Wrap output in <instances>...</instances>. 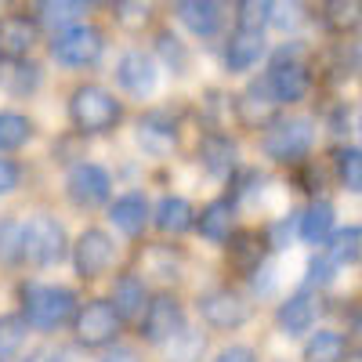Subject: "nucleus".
Returning <instances> with one entry per match:
<instances>
[{"instance_id":"30","label":"nucleus","mask_w":362,"mask_h":362,"mask_svg":"<svg viewBox=\"0 0 362 362\" xmlns=\"http://www.w3.org/2000/svg\"><path fill=\"white\" fill-rule=\"evenodd\" d=\"M4 69V76H0V90L11 98H25V95H33V90L40 87V66L33 62H0Z\"/></svg>"},{"instance_id":"46","label":"nucleus","mask_w":362,"mask_h":362,"mask_svg":"<svg viewBox=\"0 0 362 362\" xmlns=\"http://www.w3.org/2000/svg\"><path fill=\"white\" fill-rule=\"evenodd\" d=\"M344 362H362V348H358V351H348V358H344Z\"/></svg>"},{"instance_id":"11","label":"nucleus","mask_w":362,"mask_h":362,"mask_svg":"<svg viewBox=\"0 0 362 362\" xmlns=\"http://www.w3.org/2000/svg\"><path fill=\"white\" fill-rule=\"evenodd\" d=\"M196 312H199V319H203L206 326H214V329H239V326L250 319L247 297L235 293V290H228V286L199 293Z\"/></svg>"},{"instance_id":"42","label":"nucleus","mask_w":362,"mask_h":362,"mask_svg":"<svg viewBox=\"0 0 362 362\" xmlns=\"http://www.w3.org/2000/svg\"><path fill=\"white\" fill-rule=\"evenodd\" d=\"M214 362H257V351L250 344H228L214 355Z\"/></svg>"},{"instance_id":"19","label":"nucleus","mask_w":362,"mask_h":362,"mask_svg":"<svg viewBox=\"0 0 362 362\" xmlns=\"http://www.w3.org/2000/svg\"><path fill=\"white\" fill-rule=\"evenodd\" d=\"M109 221L119 235L138 239L148 225H153V206H148V199L141 192H124L109 203Z\"/></svg>"},{"instance_id":"45","label":"nucleus","mask_w":362,"mask_h":362,"mask_svg":"<svg viewBox=\"0 0 362 362\" xmlns=\"http://www.w3.org/2000/svg\"><path fill=\"white\" fill-rule=\"evenodd\" d=\"M348 326H351V337L362 344V305H358V308H351V315H348Z\"/></svg>"},{"instance_id":"1","label":"nucleus","mask_w":362,"mask_h":362,"mask_svg":"<svg viewBox=\"0 0 362 362\" xmlns=\"http://www.w3.org/2000/svg\"><path fill=\"white\" fill-rule=\"evenodd\" d=\"M18 315L29 322V329L54 334L58 326H66L80 312V297L69 286L58 283H22L18 286Z\"/></svg>"},{"instance_id":"24","label":"nucleus","mask_w":362,"mask_h":362,"mask_svg":"<svg viewBox=\"0 0 362 362\" xmlns=\"http://www.w3.org/2000/svg\"><path fill=\"white\" fill-rule=\"evenodd\" d=\"M196 210H192V203L185 199V196H163L160 203H156V210H153V225H156V232H163V235H181V232H189V228H196Z\"/></svg>"},{"instance_id":"7","label":"nucleus","mask_w":362,"mask_h":362,"mask_svg":"<svg viewBox=\"0 0 362 362\" xmlns=\"http://www.w3.org/2000/svg\"><path fill=\"white\" fill-rule=\"evenodd\" d=\"M264 83L272 90V98L276 105H293L300 102L312 90V73L308 66L300 62V51L297 47H279L276 58H272V66L264 73Z\"/></svg>"},{"instance_id":"15","label":"nucleus","mask_w":362,"mask_h":362,"mask_svg":"<svg viewBox=\"0 0 362 362\" xmlns=\"http://www.w3.org/2000/svg\"><path fill=\"white\" fill-rule=\"evenodd\" d=\"M315 319H319V293L305 290V286H300L297 293H290L276 308V326H279V334H286V337L312 334Z\"/></svg>"},{"instance_id":"33","label":"nucleus","mask_w":362,"mask_h":362,"mask_svg":"<svg viewBox=\"0 0 362 362\" xmlns=\"http://www.w3.org/2000/svg\"><path fill=\"white\" fill-rule=\"evenodd\" d=\"M329 261L334 264H358L362 261V225H348L341 232H334V239H329V247H326Z\"/></svg>"},{"instance_id":"35","label":"nucleus","mask_w":362,"mask_h":362,"mask_svg":"<svg viewBox=\"0 0 362 362\" xmlns=\"http://www.w3.org/2000/svg\"><path fill=\"white\" fill-rule=\"evenodd\" d=\"M22 239H25V225H22V221L0 218V264H18V261H25Z\"/></svg>"},{"instance_id":"27","label":"nucleus","mask_w":362,"mask_h":362,"mask_svg":"<svg viewBox=\"0 0 362 362\" xmlns=\"http://www.w3.org/2000/svg\"><path fill=\"white\" fill-rule=\"evenodd\" d=\"M33 119L18 109H0V156L33 141Z\"/></svg>"},{"instance_id":"22","label":"nucleus","mask_w":362,"mask_h":362,"mask_svg":"<svg viewBox=\"0 0 362 362\" xmlns=\"http://www.w3.org/2000/svg\"><path fill=\"white\" fill-rule=\"evenodd\" d=\"M109 300L116 305V312L124 319H141L148 300H153V293H148V286H145V279L138 276V272H124V276L112 279V297Z\"/></svg>"},{"instance_id":"4","label":"nucleus","mask_w":362,"mask_h":362,"mask_svg":"<svg viewBox=\"0 0 362 362\" xmlns=\"http://www.w3.org/2000/svg\"><path fill=\"white\" fill-rule=\"evenodd\" d=\"M124 334V315L116 312V305L109 297H90L80 305L76 319H73V337L83 348H109Z\"/></svg>"},{"instance_id":"16","label":"nucleus","mask_w":362,"mask_h":362,"mask_svg":"<svg viewBox=\"0 0 362 362\" xmlns=\"http://www.w3.org/2000/svg\"><path fill=\"white\" fill-rule=\"evenodd\" d=\"M199 167L210 174V177H232L235 167H239V141L225 131H206L199 138Z\"/></svg>"},{"instance_id":"3","label":"nucleus","mask_w":362,"mask_h":362,"mask_svg":"<svg viewBox=\"0 0 362 362\" xmlns=\"http://www.w3.org/2000/svg\"><path fill=\"white\" fill-rule=\"evenodd\" d=\"M315 145V119L312 116H279L261 134V153L272 163H300Z\"/></svg>"},{"instance_id":"26","label":"nucleus","mask_w":362,"mask_h":362,"mask_svg":"<svg viewBox=\"0 0 362 362\" xmlns=\"http://www.w3.org/2000/svg\"><path fill=\"white\" fill-rule=\"evenodd\" d=\"M90 8L76 4V0H44V4L33 8V18L40 22V29H54V37H58V33H66V29L80 25V18Z\"/></svg>"},{"instance_id":"29","label":"nucleus","mask_w":362,"mask_h":362,"mask_svg":"<svg viewBox=\"0 0 362 362\" xmlns=\"http://www.w3.org/2000/svg\"><path fill=\"white\" fill-rule=\"evenodd\" d=\"M141 264H145V276H156L163 283H177L181 279V254L167 243H156V247H145L141 250Z\"/></svg>"},{"instance_id":"39","label":"nucleus","mask_w":362,"mask_h":362,"mask_svg":"<svg viewBox=\"0 0 362 362\" xmlns=\"http://www.w3.org/2000/svg\"><path fill=\"white\" fill-rule=\"evenodd\" d=\"M272 11H276V4H268V0H239L235 22L239 29H264L272 22Z\"/></svg>"},{"instance_id":"20","label":"nucleus","mask_w":362,"mask_h":362,"mask_svg":"<svg viewBox=\"0 0 362 362\" xmlns=\"http://www.w3.org/2000/svg\"><path fill=\"white\" fill-rule=\"evenodd\" d=\"M196 232L206 239V243L225 247L228 239L239 232V228H235V199H232V196L210 199V203L199 210V218H196Z\"/></svg>"},{"instance_id":"23","label":"nucleus","mask_w":362,"mask_h":362,"mask_svg":"<svg viewBox=\"0 0 362 362\" xmlns=\"http://www.w3.org/2000/svg\"><path fill=\"white\" fill-rule=\"evenodd\" d=\"M334 221H337L334 203L329 199H312L297 214V235L305 239V243L319 247V243H326V239H334Z\"/></svg>"},{"instance_id":"6","label":"nucleus","mask_w":362,"mask_h":362,"mask_svg":"<svg viewBox=\"0 0 362 362\" xmlns=\"http://www.w3.org/2000/svg\"><path fill=\"white\" fill-rule=\"evenodd\" d=\"M185 329L189 326H185V308H181V300L170 290L153 293L145 315L138 319V337L145 344H153V348H167L174 337L185 334Z\"/></svg>"},{"instance_id":"18","label":"nucleus","mask_w":362,"mask_h":362,"mask_svg":"<svg viewBox=\"0 0 362 362\" xmlns=\"http://www.w3.org/2000/svg\"><path fill=\"white\" fill-rule=\"evenodd\" d=\"M232 109H235V116H239V124H247V127H272L276 124V98H272V90H268V83H264V76L261 80H254L243 95H239L235 102H232Z\"/></svg>"},{"instance_id":"41","label":"nucleus","mask_w":362,"mask_h":362,"mask_svg":"<svg viewBox=\"0 0 362 362\" xmlns=\"http://www.w3.org/2000/svg\"><path fill=\"white\" fill-rule=\"evenodd\" d=\"M22 185V167L8 156H0V196H11Z\"/></svg>"},{"instance_id":"37","label":"nucleus","mask_w":362,"mask_h":362,"mask_svg":"<svg viewBox=\"0 0 362 362\" xmlns=\"http://www.w3.org/2000/svg\"><path fill=\"white\" fill-rule=\"evenodd\" d=\"M156 51H160V58L167 62V69H170L174 76H185V73H189V47L181 44L174 33L160 29V33H156Z\"/></svg>"},{"instance_id":"10","label":"nucleus","mask_w":362,"mask_h":362,"mask_svg":"<svg viewBox=\"0 0 362 362\" xmlns=\"http://www.w3.org/2000/svg\"><path fill=\"white\" fill-rule=\"evenodd\" d=\"M112 261H116L112 235L105 228H98V225H87L76 235V243H73V268H76V276L83 283H90V279L105 276V272L112 268Z\"/></svg>"},{"instance_id":"12","label":"nucleus","mask_w":362,"mask_h":362,"mask_svg":"<svg viewBox=\"0 0 362 362\" xmlns=\"http://www.w3.org/2000/svg\"><path fill=\"white\" fill-rule=\"evenodd\" d=\"M40 40V22L25 11L0 15V62H29Z\"/></svg>"},{"instance_id":"40","label":"nucleus","mask_w":362,"mask_h":362,"mask_svg":"<svg viewBox=\"0 0 362 362\" xmlns=\"http://www.w3.org/2000/svg\"><path fill=\"white\" fill-rule=\"evenodd\" d=\"M334 261H329V254H315L312 261H308V276H305V290H322V286H329L334 283Z\"/></svg>"},{"instance_id":"28","label":"nucleus","mask_w":362,"mask_h":362,"mask_svg":"<svg viewBox=\"0 0 362 362\" xmlns=\"http://www.w3.org/2000/svg\"><path fill=\"white\" fill-rule=\"evenodd\" d=\"M348 358V337L337 329H315L305 341V362H344Z\"/></svg>"},{"instance_id":"13","label":"nucleus","mask_w":362,"mask_h":362,"mask_svg":"<svg viewBox=\"0 0 362 362\" xmlns=\"http://www.w3.org/2000/svg\"><path fill=\"white\" fill-rule=\"evenodd\" d=\"M116 83L127 90L131 98H148L160 83V69H156V58L141 51V47H131L119 54L116 62Z\"/></svg>"},{"instance_id":"38","label":"nucleus","mask_w":362,"mask_h":362,"mask_svg":"<svg viewBox=\"0 0 362 362\" xmlns=\"http://www.w3.org/2000/svg\"><path fill=\"white\" fill-rule=\"evenodd\" d=\"M112 15H116V25H124L127 33H141V29L153 22V8L134 4V0H119V4H112Z\"/></svg>"},{"instance_id":"8","label":"nucleus","mask_w":362,"mask_h":362,"mask_svg":"<svg viewBox=\"0 0 362 362\" xmlns=\"http://www.w3.org/2000/svg\"><path fill=\"white\" fill-rule=\"evenodd\" d=\"M102 51H105V33L98 25H90V22H80V25L66 29V33L51 37V58L62 69H87V66H95L102 58Z\"/></svg>"},{"instance_id":"31","label":"nucleus","mask_w":362,"mask_h":362,"mask_svg":"<svg viewBox=\"0 0 362 362\" xmlns=\"http://www.w3.org/2000/svg\"><path fill=\"white\" fill-rule=\"evenodd\" d=\"M25 341H29V322L18 312L0 315V362H15L25 351Z\"/></svg>"},{"instance_id":"21","label":"nucleus","mask_w":362,"mask_h":362,"mask_svg":"<svg viewBox=\"0 0 362 362\" xmlns=\"http://www.w3.org/2000/svg\"><path fill=\"white\" fill-rule=\"evenodd\" d=\"M174 18L189 29L192 37L199 40H210V37H218L221 33V4H214V0H177L174 4Z\"/></svg>"},{"instance_id":"2","label":"nucleus","mask_w":362,"mask_h":362,"mask_svg":"<svg viewBox=\"0 0 362 362\" xmlns=\"http://www.w3.org/2000/svg\"><path fill=\"white\" fill-rule=\"evenodd\" d=\"M124 119V105L102 83H76L69 95V124L76 134L95 138L116 131V124Z\"/></svg>"},{"instance_id":"9","label":"nucleus","mask_w":362,"mask_h":362,"mask_svg":"<svg viewBox=\"0 0 362 362\" xmlns=\"http://www.w3.org/2000/svg\"><path fill=\"white\" fill-rule=\"evenodd\" d=\"M66 196H69V203L80 206V210L105 206V203H112V174H109L102 163L80 160V163H73L69 174H66Z\"/></svg>"},{"instance_id":"36","label":"nucleus","mask_w":362,"mask_h":362,"mask_svg":"<svg viewBox=\"0 0 362 362\" xmlns=\"http://www.w3.org/2000/svg\"><path fill=\"white\" fill-rule=\"evenodd\" d=\"M334 167H337V181L348 192H362V148H337L334 153Z\"/></svg>"},{"instance_id":"34","label":"nucleus","mask_w":362,"mask_h":362,"mask_svg":"<svg viewBox=\"0 0 362 362\" xmlns=\"http://www.w3.org/2000/svg\"><path fill=\"white\" fill-rule=\"evenodd\" d=\"M206 355V334L203 329H185L181 337L167 344V362H203Z\"/></svg>"},{"instance_id":"47","label":"nucleus","mask_w":362,"mask_h":362,"mask_svg":"<svg viewBox=\"0 0 362 362\" xmlns=\"http://www.w3.org/2000/svg\"><path fill=\"white\" fill-rule=\"evenodd\" d=\"M355 54H358V66H362V44H358V51H355Z\"/></svg>"},{"instance_id":"5","label":"nucleus","mask_w":362,"mask_h":362,"mask_svg":"<svg viewBox=\"0 0 362 362\" xmlns=\"http://www.w3.org/2000/svg\"><path fill=\"white\" fill-rule=\"evenodd\" d=\"M22 250H25V261H29V264L51 268V264H62L73 247H69L66 225L58 221V218H51V214H33V218L25 221Z\"/></svg>"},{"instance_id":"17","label":"nucleus","mask_w":362,"mask_h":362,"mask_svg":"<svg viewBox=\"0 0 362 362\" xmlns=\"http://www.w3.org/2000/svg\"><path fill=\"white\" fill-rule=\"evenodd\" d=\"M268 54V40L264 29H239L225 40V69L228 73H250L254 66H261V58Z\"/></svg>"},{"instance_id":"48","label":"nucleus","mask_w":362,"mask_h":362,"mask_svg":"<svg viewBox=\"0 0 362 362\" xmlns=\"http://www.w3.org/2000/svg\"><path fill=\"white\" fill-rule=\"evenodd\" d=\"M358 134H362V116H358Z\"/></svg>"},{"instance_id":"14","label":"nucleus","mask_w":362,"mask_h":362,"mask_svg":"<svg viewBox=\"0 0 362 362\" xmlns=\"http://www.w3.org/2000/svg\"><path fill=\"white\" fill-rule=\"evenodd\" d=\"M268 247H272V239L257 228H239L228 243H225V254H228V268L235 272V276H243V279H254L257 272L264 268L268 261Z\"/></svg>"},{"instance_id":"44","label":"nucleus","mask_w":362,"mask_h":362,"mask_svg":"<svg viewBox=\"0 0 362 362\" xmlns=\"http://www.w3.org/2000/svg\"><path fill=\"white\" fill-rule=\"evenodd\" d=\"M102 362H141V355H138V348H124V344H116Z\"/></svg>"},{"instance_id":"43","label":"nucleus","mask_w":362,"mask_h":362,"mask_svg":"<svg viewBox=\"0 0 362 362\" xmlns=\"http://www.w3.org/2000/svg\"><path fill=\"white\" fill-rule=\"evenodd\" d=\"M66 355H62V348L58 344H40V348H33L29 355H22V362H62Z\"/></svg>"},{"instance_id":"32","label":"nucleus","mask_w":362,"mask_h":362,"mask_svg":"<svg viewBox=\"0 0 362 362\" xmlns=\"http://www.w3.org/2000/svg\"><path fill=\"white\" fill-rule=\"evenodd\" d=\"M319 22L329 29V33H348L362 22V4L358 0H329L319 11Z\"/></svg>"},{"instance_id":"25","label":"nucleus","mask_w":362,"mask_h":362,"mask_svg":"<svg viewBox=\"0 0 362 362\" xmlns=\"http://www.w3.org/2000/svg\"><path fill=\"white\" fill-rule=\"evenodd\" d=\"M138 145L145 148L148 156H170L174 145H177V127L163 116H141L138 119V131H134Z\"/></svg>"}]
</instances>
